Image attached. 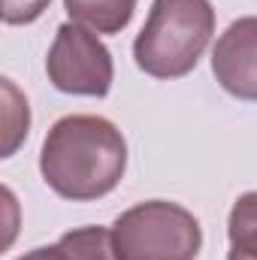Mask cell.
Masks as SVG:
<instances>
[{"mask_svg":"<svg viewBox=\"0 0 257 260\" xmlns=\"http://www.w3.org/2000/svg\"><path fill=\"white\" fill-rule=\"evenodd\" d=\"M127 170L121 130L100 115H67L49 130L40 151L46 185L64 200H97L118 188Z\"/></svg>","mask_w":257,"mask_h":260,"instance_id":"cell-1","label":"cell"},{"mask_svg":"<svg viewBox=\"0 0 257 260\" xmlns=\"http://www.w3.org/2000/svg\"><path fill=\"white\" fill-rule=\"evenodd\" d=\"M215 30L209 0H154L133 43L136 67L154 79L188 76Z\"/></svg>","mask_w":257,"mask_h":260,"instance_id":"cell-2","label":"cell"},{"mask_svg":"<svg viewBox=\"0 0 257 260\" xmlns=\"http://www.w3.org/2000/svg\"><path fill=\"white\" fill-rule=\"evenodd\" d=\"M112 242L118 260H197L203 230L185 206L148 200L118 215Z\"/></svg>","mask_w":257,"mask_h":260,"instance_id":"cell-3","label":"cell"},{"mask_svg":"<svg viewBox=\"0 0 257 260\" xmlns=\"http://www.w3.org/2000/svg\"><path fill=\"white\" fill-rule=\"evenodd\" d=\"M49 82L64 94L106 97L112 88V55L94 30L70 21L58 27V37L46 58Z\"/></svg>","mask_w":257,"mask_h":260,"instance_id":"cell-4","label":"cell"},{"mask_svg":"<svg viewBox=\"0 0 257 260\" xmlns=\"http://www.w3.org/2000/svg\"><path fill=\"white\" fill-rule=\"evenodd\" d=\"M212 73L227 94L257 100V15L236 18L221 34L212 52Z\"/></svg>","mask_w":257,"mask_h":260,"instance_id":"cell-5","label":"cell"},{"mask_svg":"<svg viewBox=\"0 0 257 260\" xmlns=\"http://www.w3.org/2000/svg\"><path fill=\"white\" fill-rule=\"evenodd\" d=\"M64 6L76 24L97 34H118L133 18L136 0H64Z\"/></svg>","mask_w":257,"mask_h":260,"instance_id":"cell-6","label":"cell"},{"mask_svg":"<svg viewBox=\"0 0 257 260\" xmlns=\"http://www.w3.org/2000/svg\"><path fill=\"white\" fill-rule=\"evenodd\" d=\"M227 260H257V191L242 194L230 212Z\"/></svg>","mask_w":257,"mask_h":260,"instance_id":"cell-7","label":"cell"},{"mask_svg":"<svg viewBox=\"0 0 257 260\" xmlns=\"http://www.w3.org/2000/svg\"><path fill=\"white\" fill-rule=\"evenodd\" d=\"M58 245H61L67 260H118L112 230H103V227L70 230L58 239Z\"/></svg>","mask_w":257,"mask_h":260,"instance_id":"cell-8","label":"cell"},{"mask_svg":"<svg viewBox=\"0 0 257 260\" xmlns=\"http://www.w3.org/2000/svg\"><path fill=\"white\" fill-rule=\"evenodd\" d=\"M3 157H9L18 142L27 136V124H30V112H27V100L18 94V88L3 79Z\"/></svg>","mask_w":257,"mask_h":260,"instance_id":"cell-9","label":"cell"},{"mask_svg":"<svg viewBox=\"0 0 257 260\" xmlns=\"http://www.w3.org/2000/svg\"><path fill=\"white\" fill-rule=\"evenodd\" d=\"M52 0H0V12L6 24H30L37 21Z\"/></svg>","mask_w":257,"mask_h":260,"instance_id":"cell-10","label":"cell"},{"mask_svg":"<svg viewBox=\"0 0 257 260\" xmlns=\"http://www.w3.org/2000/svg\"><path fill=\"white\" fill-rule=\"evenodd\" d=\"M18 260H67V257L61 251V245H52V248H34V251H27Z\"/></svg>","mask_w":257,"mask_h":260,"instance_id":"cell-11","label":"cell"}]
</instances>
